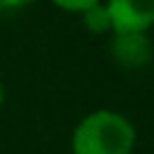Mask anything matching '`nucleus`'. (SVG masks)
Returning a JSON list of instances; mask_svg holds the SVG:
<instances>
[{"label": "nucleus", "instance_id": "7", "mask_svg": "<svg viewBox=\"0 0 154 154\" xmlns=\"http://www.w3.org/2000/svg\"><path fill=\"white\" fill-rule=\"evenodd\" d=\"M5 101V87H2V79H0V103Z\"/></svg>", "mask_w": 154, "mask_h": 154}, {"label": "nucleus", "instance_id": "6", "mask_svg": "<svg viewBox=\"0 0 154 154\" xmlns=\"http://www.w3.org/2000/svg\"><path fill=\"white\" fill-rule=\"evenodd\" d=\"M36 0H0V7L2 10H17V7H26Z\"/></svg>", "mask_w": 154, "mask_h": 154}, {"label": "nucleus", "instance_id": "2", "mask_svg": "<svg viewBox=\"0 0 154 154\" xmlns=\"http://www.w3.org/2000/svg\"><path fill=\"white\" fill-rule=\"evenodd\" d=\"M111 31H147L154 24V0H106Z\"/></svg>", "mask_w": 154, "mask_h": 154}, {"label": "nucleus", "instance_id": "3", "mask_svg": "<svg viewBox=\"0 0 154 154\" xmlns=\"http://www.w3.org/2000/svg\"><path fill=\"white\" fill-rule=\"evenodd\" d=\"M111 51L125 67H140L152 58V41L147 38V31H123L113 34Z\"/></svg>", "mask_w": 154, "mask_h": 154}, {"label": "nucleus", "instance_id": "5", "mask_svg": "<svg viewBox=\"0 0 154 154\" xmlns=\"http://www.w3.org/2000/svg\"><path fill=\"white\" fill-rule=\"evenodd\" d=\"M53 5H58L60 10H65V12H84V10H89L91 5H96L99 0H51Z\"/></svg>", "mask_w": 154, "mask_h": 154}, {"label": "nucleus", "instance_id": "4", "mask_svg": "<svg viewBox=\"0 0 154 154\" xmlns=\"http://www.w3.org/2000/svg\"><path fill=\"white\" fill-rule=\"evenodd\" d=\"M82 17H84L87 29L94 31V34H103V31L111 29V19H108V12H106V5H101V2L91 5L89 10H84Z\"/></svg>", "mask_w": 154, "mask_h": 154}, {"label": "nucleus", "instance_id": "1", "mask_svg": "<svg viewBox=\"0 0 154 154\" xmlns=\"http://www.w3.org/2000/svg\"><path fill=\"white\" fill-rule=\"evenodd\" d=\"M135 125L108 108L84 116L72 130V154H132L135 149Z\"/></svg>", "mask_w": 154, "mask_h": 154}]
</instances>
